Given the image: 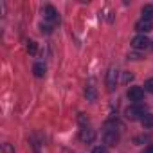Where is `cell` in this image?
<instances>
[{
    "mask_svg": "<svg viewBox=\"0 0 153 153\" xmlns=\"http://www.w3.org/2000/svg\"><path fill=\"white\" fill-rule=\"evenodd\" d=\"M117 68L115 67H110L108 72H106V88L108 92H114L115 90V85H117Z\"/></svg>",
    "mask_w": 153,
    "mask_h": 153,
    "instance_id": "obj_1",
    "label": "cell"
},
{
    "mask_svg": "<svg viewBox=\"0 0 153 153\" xmlns=\"http://www.w3.org/2000/svg\"><path fill=\"white\" fill-rule=\"evenodd\" d=\"M43 16H45V20H47L51 25L59 24V15H58V11H56L52 6H45V7H43Z\"/></svg>",
    "mask_w": 153,
    "mask_h": 153,
    "instance_id": "obj_2",
    "label": "cell"
},
{
    "mask_svg": "<svg viewBox=\"0 0 153 153\" xmlns=\"http://www.w3.org/2000/svg\"><path fill=\"white\" fill-rule=\"evenodd\" d=\"M126 119H130V121H140V117L144 115V108L142 106H139V105H133V106H128L126 108Z\"/></svg>",
    "mask_w": 153,
    "mask_h": 153,
    "instance_id": "obj_3",
    "label": "cell"
},
{
    "mask_svg": "<svg viewBox=\"0 0 153 153\" xmlns=\"http://www.w3.org/2000/svg\"><path fill=\"white\" fill-rule=\"evenodd\" d=\"M149 40H148V36L146 34H137L133 40H131V47L133 49H137V51H142V49H146V47H149Z\"/></svg>",
    "mask_w": 153,
    "mask_h": 153,
    "instance_id": "obj_4",
    "label": "cell"
},
{
    "mask_svg": "<svg viewBox=\"0 0 153 153\" xmlns=\"http://www.w3.org/2000/svg\"><path fill=\"white\" fill-rule=\"evenodd\" d=\"M126 96H128V99H130V101L139 103V101H142V99H144V88H140V87H131V88L126 92Z\"/></svg>",
    "mask_w": 153,
    "mask_h": 153,
    "instance_id": "obj_5",
    "label": "cell"
},
{
    "mask_svg": "<svg viewBox=\"0 0 153 153\" xmlns=\"http://www.w3.org/2000/svg\"><path fill=\"white\" fill-rule=\"evenodd\" d=\"M135 29H137L140 34L149 33V31H153V22H151V20H146V18H140V20L135 24Z\"/></svg>",
    "mask_w": 153,
    "mask_h": 153,
    "instance_id": "obj_6",
    "label": "cell"
},
{
    "mask_svg": "<svg viewBox=\"0 0 153 153\" xmlns=\"http://www.w3.org/2000/svg\"><path fill=\"white\" fill-rule=\"evenodd\" d=\"M103 139H105V144H108V146H115V144L119 142V131H117V130H106Z\"/></svg>",
    "mask_w": 153,
    "mask_h": 153,
    "instance_id": "obj_7",
    "label": "cell"
},
{
    "mask_svg": "<svg viewBox=\"0 0 153 153\" xmlns=\"http://www.w3.org/2000/svg\"><path fill=\"white\" fill-rule=\"evenodd\" d=\"M79 139L88 144V142H92V140L96 139V131H94L92 128H83V130L79 131Z\"/></svg>",
    "mask_w": 153,
    "mask_h": 153,
    "instance_id": "obj_8",
    "label": "cell"
},
{
    "mask_svg": "<svg viewBox=\"0 0 153 153\" xmlns=\"http://www.w3.org/2000/svg\"><path fill=\"white\" fill-rule=\"evenodd\" d=\"M140 124L144 128H153V114H144L140 117Z\"/></svg>",
    "mask_w": 153,
    "mask_h": 153,
    "instance_id": "obj_9",
    "label": "cell"
},
{
    "mask_svg": "<svg viewBox=\"0 0 153 153\" xmlns=\"http://www.w3.org/2000/svg\"><path fill=\"white\" fill-rule=\"evenodd\" d=\"M45 65L43 63H36L34 67H33V72H34V76H36V78H43V76H45Z\"/></svg>",
    "mask_w": 153,
    "mask_h": 153,
    "instance_id": "obj_10",
    "label": "cell"
},
{
    "mask_svg": "<svg viewBox=\"0 0 153 153\" xmlns=\"http://www.w3.org/2000/svg\"><path fill=\"white\" fill-rule=\"evenodd\" d=\"M142 18H146V20H153V6L146 4V6L142 7Z\"/></svg>",
    "mask_w": 153,
    "mask_h": 153,
    "instance_id": "obj_11",
    "label": "cell"
},
{
    "mask_svg": "<svg viewBox=\"0 0 153 153\" xmlns=\"http://www.w3.org/2000/svg\"><path fill=\"white\" fill-rule=\"evenodd\" d=\"M85 96H87V99H90V101H96V99H97V92H96L92 87H87Z\"/></svg>",
    "mask_w": 153,
    "mask_h": 153,
    "instance_id": "obj_12",
    "label": "cell"
},
{
    "mask_svg": "<svg viewBox=\"0 0 153 153\" xmlns=\"http://www.w3.org/2000/svg\"><path fill=\"white\" fill-rule=\"evenodd\" d=\"M144 90L149 92V94H153V78H149V79L144 83Z\"/></svg>",
    "mask_w": 153,
    "mask_h": 153,
    "instance_id": "obj_13",
    "label": "cell"
},
{
    "mask_svg": "<svg viewBox=\"0 0 153 153\" xmlns=\"http://www.w3.org/2000/svg\"><path fill=\"white\" fill-rule=\"evenodd\" d=\"M36 49H38L36 47V42H29L27 43V52L29 54H36Z\"/></svg>",
    "mask_w": 153,
    "mask_h": 153,
    "instance_id": "obj_14",
    "label": "cell"
},
{
    "mask_svg": "<svg viewBox=\"0 0 153 153\" xmlns=\"http://www.w3.org/2000/svg\"><path fill=\"white\" fill-rule=\"evenodd\" d=\"M130 81H133V74L131 72H124L123 74V83H130Z\"/></svg>",
    "mask_w": 153,
    "mask_h": 153,
    "instance_id": "obj_15",
    "label": "cell"
},
{
    "mask_svg": "<svg viewBox=\"0 0 153 153\" xmlns=\"http://www.w3.org/2000/svg\"><path fill=\"white\" fill-rule=\"evenodd\" d=\"M92 153H108V148L106 146H96L92 149Z\"/></svg>",
    "mask_w": 153,
    "mask_h": 153,
    "instance_id": "obj_16",
    "label": "cell"
},
{
    "mask_svg": "<svg viewBox=\"0 0 153 153\" xmlns=\"http://www.w3.org/2000/svg\"><path fill=\"white\" fill-rule=\"evenodd\" d=\"M52 27H54V25H51V24H42V31H45V33H51Z\"/></svg>",
    "mask_w": 153,
    "mask_h": 153,
    "instance_id": "obj_17",
    "label": "cell"
},
{
    "mask_svg": "<svg viewBox=\"0 0 153 153\" xmlns=\"http://www.w3.org/2000/svg\"><path fill=\"white\" fill-rule=\"evenodd\" d=\"M79 123H88V117H87L85 114H81V115H79Z\"/></svg>",
    "mask_w": 153,
    "mask_h": 153,
    "instance_id": "obj_18",
    "label": "cell"
},
{
    "mask_svg": "<svg viewBox=\"0 0 153 153\" xmlns=\"http://www.w3.org/2000/svg\"><path fill=\"white\" fill-rule=\"evenodd\" d=\"M144 153H153V146H148V148H146V151H144Z\"/></svg>",
    "mask_w": 153,
    "mask_h": 153,
    "instance_id": "obj_19",
    "label": "cell"
},
{
    "mask_svg": "<svg viewBox=\"0 0 153 153\" xmlns=\"http://www.w3.org/2000/svg\"><path fill=\"white\" fill-rule=\"evenodd\" d=\"M151 49H153V43H151Z\"/></svg>",
    "mask_w": 153,
    "mask_h": 153,
    "instance_id": "obj_20",
    "label": "cell"
}]
</instances>
